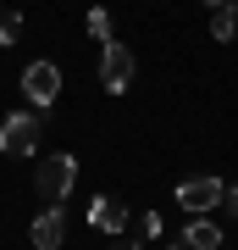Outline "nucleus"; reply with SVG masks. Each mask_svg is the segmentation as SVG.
<instances>
[{"label": "nucleus", "instance_id": "nucleus-1", "mask_svg": "<svg viewBox=\"0 0 238 250\" xmlns=\"http://www.w3.org/2000/svg\"><path fill=\"white\" fill-rule=\"evenodd\" d=\"M72 184H78V161H72L67 150L44 156V167L34 172V189H39V200H44V206H61V200L72 195Z\"/></svg>", "mask_w": 238, "mask_h": 250}, {"label": "nucleus", "instance_id": "nucleus-2", "mask_svg": "<svg viewBox=\"0 0 238 250\" xmlns=\"http://www.w3.org/2000/svg\"><path fill=\"white\" fill-rule=\"evenodd\" d=\"M0 150L6 156H34L39 150V111H11L0 123Z\"/></svg>", "mask_w": 238, "mask_h": 250}, {"label": "nucleus", "instance_id": "nucleus-3", "mask_svg": "<svg viewBox=\"0 0 238 250\" xmlns=\"http://www.w3.org/2000/svg\"><path fill=\"white\" fill-rule=\"evenodd\" d=\"M22 95H28L34 111H50L55 95H61V67H55V62H34L22 72Z\"/></svg>", "mask_w": 238, "mask_h": 250}, {"label": "nucleus", "instance_id": "nucleus-4", "mask_svg": "<svg viewBox=\"0 0 238 250\" xmlns=\"http://www.w3.org/2000/svg\"><path fill=\"white\" fill-rule=\"evenodd\" d=\"M133 72H139V67H133V50L122 45V39H111V45L100 50V83H106L111 95H122L133 83Z\"/></svg>", "mask_w": 238, "mask_h": 250}, {"label": "nucleus", "instance_id": "nucleus-5", "mask_svg": "<svg viewBox=\"0 0 238 250\" xmlns=\"http://www.w3.org/2000/svg\"><path fill=\"white\" fill-rule=\"evenodd\" d=\"M221 195H227V189H221V178H183V184H177V206H183L188 217L216 211V206H221Z\"/></svg>", "mask_w": 238, "mask_h": 250}, {"label": "nucleus", "instance_id": "nucleus-6", "mask_svg": "<svg viewBox=\"0 0 238 250\" xmlns=\"http://www.w3.org/2000/svg\"><path fill=\"white\" fill-rule=\"evenodd\" d=\"M28 239H34L39 250H55L67 239V217H61V206H44V211L34 217V228H28Z\"/></svg>", "mask_w": 238, "mask_h": 250}, {"label": "nucleus", "instance_id": "nucleus-7", "mask_svg": "<svg viewBox=\"0 0 238 250\" xmlns=\"http://www.w3.org/2000/svg\"><path fill=\"white\" fill-rule=\"evenodd\" d=\"M89 223H94L100 233H122L128 228V206L116 200V195H100L94 206H89Z\"/></svg>", "mask_w": 238, "mask_h": 250}, {"label": "nucleus", "instance_id": "nucleus-8", "mask_svg": "<svg viewBox=\"0 0 238 250\" xmlns=\"http://www.w3.org/2000/svg\"><path fill=\"white\" fill-rule=\"evenodd\" d=\"M183 245L188 250H221V228L211 223V217H194V223L183 228Z\"/></svg>", "mask_w": 238, "mask_h": 250}, {"label": "nucleus", "instance_id": "nucleus-9", "mask_svg": "<svg viewBox=\"0 0 238 250\" xmlns=\"http://www.w3.org/2000/svg\"><path fill=\"white\" fill-rule=\"evenodd\" d=\"M211 39H221V45H227V39H238V0L211 11Z\"/></svg>", "mask_w": 238, "mask_h": 250}, {"label": "nucleus", "instance_id": "nucleus-10", "mask_svg": "<svg viewBox=\"0 0 238 250\" xmlns=\"http://www.w3.org/2000/svg\"><path fill=\"white\" fill-rule=\"evenodd\" d=\"M89 34H94L100 45H111V11L106 6H89Z\"/></svg>", "mask_w": 238, "mask_h": 250}, {"label": "nucleus", "instance_id": "nucleus-11", "mask_svg": "<svg viewBox=\"0 0 238 250\" xmlns=\"http://www.w3.org/2000/svg\"><path fill=\"white\" fill-rule=\"evenodd\" d=\"M17 28H22L17 11H0V45H17Z\"/></svg>", "mask_w": 238, "mask_h": 250}, {"label": "nucleus", "instance_id": "nucleus-12", "mask_svg": "<svg viewBox=\"0 0 238 250\" xmlns=\"http://www.w3.org/2000/svg\"><path fill=\"white\" fill-rule=\"evenodd\" d=\"M221 206H227V217H238V184L227 189V195H221Z\"/></svg>", "mask_w": 238, "mask_h": 250}, {"label": "nucleus", "instance_id": "nucleus-13", "mask_svg": "<svg viewBox=\"0 0 238 250\" xmlns=\"http://www.w3.org/2000/svg\"><path fill=\"white\" fill-rule=\"evenodd\" d=\"M205 6H211V11H216V6H233V0H205Z\"/></svg>", "mask_w": 238, "mask_h": 250}, {"label": "nucleus", "instance_id": "nucleus-14", "mask_svg": "<svg viewBox=\"0 0 238 250\" xmlns=\"http://www.w3.org/2000/svg\"><path fill=\"white\" fill-rule=\"evenodd\" d=\"M111 250H139V245H111Z\"/></svg>", "mask_w": 238, "mask_h": 250}, {"label": "nucleus", "instance_id": "nucleus-15", "mask_svg": "<svg viewBox=\"0 0 238 250\" xmlns=\"http://www.w3.org/2000/svg\"><path fill=\"white\" fill-rule=\"evenodd\" d=\"M183 250H188V245H183Z\"/></svg>", "mask_w": 238, "mask_h": 250}]
</instances>
